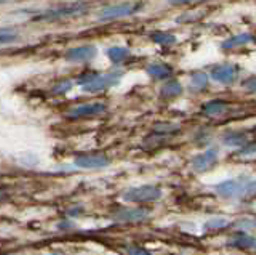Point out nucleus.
<instances>
[{"label":"nucleus","instance_id":"nucleus-4","mask_svg":"<svg viewBox=\"0 0 256 255\" xmlns=\"http://www.w3.org/2000/svg\"><path fill=\"white\" fill-rule=\"evenodd\" d=\"M124 76L122 71H116V73H108V74H94V77L86 85H84L82 89L88 93H96V92H104L114 87L116 84H118L120 77Z\"/></svg>","mask_w":256,"mask_h":255},{"label":"nucleus","instance_id":"nucleus-21","mask_svg":"<svg viewBox=\"0 0 256 255\" xmlns=\"http://www.w3.org/2000/svg\"><path fill=\"white\" fill-rule=\"evenodd\" d=\"M72 89V82L70 81H62L61 84H58L56 87H53V93L54 95H60V93H66Z\"/></svg>","mask_w":256,"mask_h":255},{"label":"nucleus","instance_id":"nucleus-7","mask_svg":"<svg viewBox=\"0 0 256 255\" xmlns=\"http://www.w3.org/2000/svg\"><path fill=\"white\" fill-rule=\"evenodd\" d=\"M76 164L84 169H102L110 164V159L106 154H78Z\"/></svg>","mask_w":256,"mask_h":255},{"label":"nucleus","instance_id":"nucleus-6","mask_svg":"<svg viewBox=\"0 0 256 255\" xmlns=\"http://www.w3.org/2000/svg\"><path fill=\"white\" fill-rule=\"evenodd\" d=\"M212 79L220 84H232L236 82V79L238 76V68L236 65H221L212 69Z\"/></svg>","mask_w":256,"mask_h":255},{"label":"nucleus","instance_id":"nucleus-2","mask_svg":"<svg viewBox=\"0 0 256 255\" xmlns=\"http://www.w3.org/2000/svg\"><path fill=\"white\" fill-rule=\"evenodd\" d=\"M144 9V4L142 2H124V4H118V5H110L102 9L98 13V18L101 21H110V20H118V18H126V17H132V15L140 13Z\"/></svg>","mask_w":256,"mask_h":255},{"label":"nucleus","instance_id":"nucleus-13","mask_svg":"<svg viewBox=\"0 0 256 255\" xmlns=\"http://www.w3.org/2000/svg\"><path fill=\"white\" fill-rule=\"evenodd\" d=\"M254 41V37L252 34H238V36H232L228 41L222 42V49L224 50H234L237 47H244L246 44H252Z\"/></svg>","mask_w":256,"mask_h":255},{"label":"nucleus","instance_id":"nucleus-16","mask_svg":"<svg viewBox=\"0 0 256 255\" xmlns=\"http://www.w3.org/2000/svg\"><path fill=\"white\" fill-rule=\"evenodd\" d=\"M230 245L240 247V249H253V247H254V237L250 236V234H246V233H238L230 241Z\"/></svg>","mask_w":256,"mask_h":255},{"label":"nucleus","instance_id":"nucleus-28","mask_svg":"<svg viewBox=\"0 0 256 255\" xmlns=\"http://www.w3.org/2000/svg\"><path fill=\"white\" fill-rule=\"evenodd\" d=\"M50 255H62V253H50Z\"/></svg>","mask_w":256,"mask_h":255},{"label":"nucleus","instance_id":"nucleus-17","mask_svg":"<svg viewBox=\"0 0 256 255\" xmlns=\"http://www.w3.org/2000/svg\"><path fill=\"white\" fill-rule=\"evenodd\" d=\"M181 93H182V87L180 82H176V81H170L162 87V97L164 98H174V97H180Z\"/></svg>","mask_w":256,"mask_h":255},{"label":"nucleus","instance_id":"nucleus-26","mask_svg":"<svg viewBox=\"0 0 256 255\" xmlns=\"http://www.w3.org/2000/svg\"><path fill=\"white\" fill-rule=\"evenodd\" d=\"M8 197H10V196H8V193H6V191L0 189V202H5Z\"/></svg>","mask_w":256,"mask_h":255},{"label":"nucleus","instance_id":"nucleus-22","mask_svg":"<svg viewBox=\"0 0 256 255\" xmlns=\"http://www.w3.org/2000/svg\"><path fill=\"white\" fill-rule=\"evenodd\" d=\"M14 41H18V33H10V34H0V45H5V44H12Z\"/></svg>","mask_w":256,"mask_h":255},{"label":"nucleus","instance_id":"nucleus-3","mask_svg":"<svg viewBox=\"0 0 256 255\" xmlns=\"http://www.w3.org/2000/svg\"><path fill=\"white\" fill-rule=\"evenodd\" d=\"M162 197V189L157 186H138L124 193L126 202H152Z\"/></svg>","mask_w":256,"mask_h":255},{"label":"nucleus","instance_id":"nucleus-14","mask_svg":"<svg viewBox=\"0 0 256 255\" xmlns=\"http://www.w3.org/2000/svg\"><path fill=\"white\" fill-rule=\"evenodd\" d=\"M226 108H228V105L222 100H213V101L205 103L202 111L206 116H216V114H222L224 111H226Z\"/></svg>","mask_w":256,"mask_h":255},{"label":"nucleus","instance_id":"nucleus-5","mask_svg":"<svg viewBox=\"0 0 256 255\" xmlns=\"http://www.w3.org/2000/svg\"><path fill=\"white\" fill-rule=\"evenodd\" d=\"M108 111L106 103H86V105H80L76 106L69 111V116L78 119V117H93V116H100L104 114Z\"/></svg>","mask_w":256,"mask_h":255},{"label":"nucleus","instance_id":"nucleus-12","mask_svg":"<svg viewBox=\"0 0 256 255\" xmlns=\"http://www.w3.org/2000/svg\"><path fill=\"white\" fill-rule=\"evenodd\" d=\"M148 74L152 79H157V81H162V79H168L173 76V68L170 65H165V63H152L148 66Z\"/></svg>","mask_w":256,"mask_h":255},{"label":"nucleus","instance_id":"nucleus-20","mask_svg":"<svg viewBox=\"0 0 256 255\" xmlns=\"http://www.w3.org/2000/svg\"><path fill=\"white\" fill-rule=\"evenodd\" d=\"M229 225V221L226 220H222V218H214V220H210L205 225L206 229H218V228H224V226H228Z\"/></svg>","mask_w":256,"mask_h":255},{"label":"nucleus","instance_id":"nucleus-18","mask_svg":"<svg viewBox=\"0 0 256 255\" xmlns=\"http://www.w3.org/2000/svg\"><path fill=\"white\" fill-rule=\"evenodd\" d=\"M150 39L160 45H173L176 42V37L170 33H166V31H156V33L150 34Z\"/></svg>","mask_w":256,"mask_h":255},{"label":"nucleus","instance_id":"nucleus-9","mask_svg":"<svg viewBox=\"0 0 256 255\" xmlns=\"http://www.w3.org/2000/svg\"><path fill=\"white\" fill-rule=\"evenodd\" d=\"M216 162H218V151L208 149L205 153L198 154L194 161H192V169L196 172H205L208 169H212Z\"/></svg>","mask_w":256,"mask_h":255},{"label":"nucleus","instance_id":"nucleus-11","mask_svg":"<svg viewBox=\"0 0 256 255\" xmlns=\"http://www.w3.org/2000/svg\"><path fill=\"white\" fill-rule=\"evenodd\" d=\"M244 188H245V185H242V183H238L236 180L224 181V183H221V185L214 186V189L218 191L222 197H236L242 193Z\"/></svg>","mask_w":256,"mask_h":255},{"label":"nucleus","instance_id":"nucleus-24","mask_svg":"<svg viewBox=\"0 0 256 255\" xmlns=\"http://www.w3.org/2000/svg\"><path fill=\"white\" fill-rule=\"evenodd\" d=\"M172 5H188V4H198V2H206V0H168Z\"/></svg>","mask_w":256,"mask_h":255},{"label":"nucleus","instance_id":"nucleus-27","mask_svg":"<svg viewBox=\"0 0 256 255\" xmlns=\"http://www.w3.org/2000/svg\"><path fill=\"white\" fill-rule=\"evenodd\" d=\"M10 33H14V29H12V28H0V34H10Z\"/></svg>","mask_w":256,"mask_h":255},{"label":"nucleus","instance_id":"nucleus-19","mask_svg":"<svg viewBox=\"0 0 256 255\" xmlns=\"http://www.w3.org/2000/svg\"><path fill=\"white\" fill-rule=\"evenodd\" d=\"M192 85L197 87V89H205V87L208 85V76L204 73L192 74Z\"/></svg>","mask_w":256,"mask_h":255},{"label":"nucleus","instance_id":"nucleus-8","mask_svg":"<svg viewBox=\"0 0 256 255\" xmlns=\"http://www.w3.org/2000/svg\"><path fill=\"white\" fill-rule=\"evenodd\" d=\"M96 50L94 45H82V47H76V49H70L66 52L64 55V58L68 61H72V63H82V61H90L96 57Z\"/></svg>","mask_w":256,"mask_h":255},{"label":"nucleus","instance_id":"nucleus-23","mask_svg":"<svg viewBox=\"0 0 256 255\" xmlns=\"http://www.w3.org/2000/svg\"><path fill=\"white\" fill-rule=\"evenodd\" d=\"M128 253H130V255H150L148 250H144L142 247H138V245L128 247Z\"/></svg>","mask_w":256,"mask_h":255},{"label":"nucleus","instance_id":"nucleus-1","mask_svg":"<svg viewBox=\"0 0 256 255\" xmlns=\"http://www.w3.org/2000/svg\"><path fill=\"white\" fill-rule=\"evenodd\" d=\"M86 12V4L84 2H74L69 5H61V7H54L50 10H44L32 17L34 21H58L64 18H72V17H78V15H84Z\"/></svg>","mask_w":256,"mask_h":255},{"label":"nucleus","instance_id":"nucleus-10","mask_svg":"<svg viewBox=\"0 0 256 255\" xmlns=\"http://www.w3.org/2000/svg\"><path fill=\"white\" fill-rule=\"evenodd\" d=\"M150 215L149 209H142V207H133V209H124L116 213L117 221L130 223V221H142Z\"/></svg>","mask_w":256,"mask_h":255},{"label":"nucleus","instance_id":"nucleus-15","mask_svg":"<svg viewBox=\"0 0 256 255\" xmlns=\"http://www.w3.org/2000/svg\"><path fill=\"white\" fill-rule=\"evenodd\" d=\"M108 57L112 63L118 65V63L125 61L128 57H130V50L125 49V47H110L108 50Z\"/></svg>","mask_w":256,"mask_h":255},{"label":"nucleus","instance_id":"nucleus-25","mask_svg":"<svg viewBox=\"0 0 256 255\" xmlns=\"http://www.w3.org/2000/svg\"><path fill=\"white\" fill-rule=\"evenodd\" d=\"M244 85L248 87V90H250V92H254V79L253 77H250V81H248V82H244Z\"/></svg>","mask_w":256,"mask_h":255}]
</instances>
